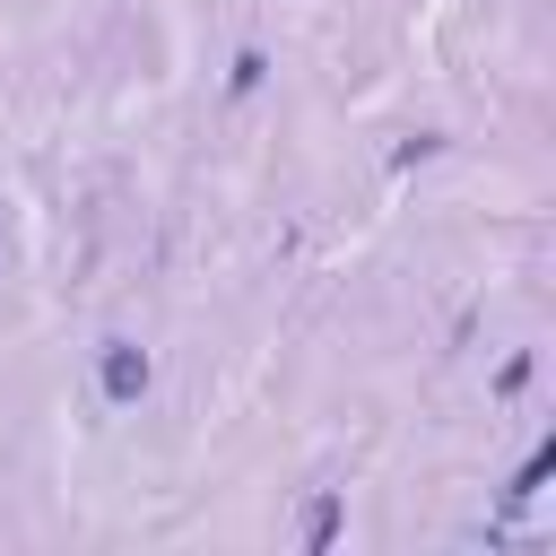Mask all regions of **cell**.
Wrapping results in <instances>:
<instances>
[{"label": "cell", "mask_w": 556, "mask_h": 556, "mask_svg": "<svg viewBox=\"0 0 556 556\" xmlns=\"http://www.w3.org/2000/svg\"><path fill=\"white\" fill-rule=\"evenodd\" d=\"M261 70H269L261 52H235V70H226V87H235V96H252V87H261Z\"/></svg>", "instance_id": "cell-4"}, {"label": "cell", "mask_w": 556, "mask_h": 556, "mask_svg": "<svg viewBox=\"0 0 556 556\" xmlns=\"http://www.w3.org/2000/svg\"><path fill=\"white\" fill-rule=\"evenodd\" d=\"M96 382H104V400H113V408H130V400L148 391V348H130V339H104V356H96Z\"/></svg>", "instance_id": "cell-1"}, {"label": "cell", "mask_w": 556, "mask_h": 556, "mask_svg": "<svg viewBox=\"0 0 556 556\" xmlns=\"http://www.w3.org/2000/svg\"><path fill=\"white\" fill-rule=\"evenodd\" d=\"M547 469H556V443H539V452H530V460H521V478H513V486H504V495H513V504H530V495H539V478H547Z\"/></svg>", "instance_id": "cell-2"}, {"label": "cell", "mask_w": 556, "mask_h": 556, "mask_svg": "<svg viewBox=\"0 0 556 556\" xmlns=\"http://www.w3.org/2000/svg\"><path fill=\"white\" fill-rule=\"evenodd\" d=\"M330 530H339V495H313V513H304V539H313V547H330Z\"/></svg>", "instance_id": "cell-3"}]
</instances>
